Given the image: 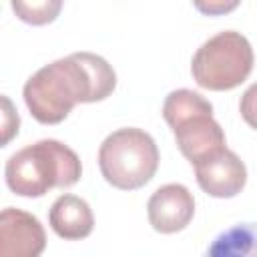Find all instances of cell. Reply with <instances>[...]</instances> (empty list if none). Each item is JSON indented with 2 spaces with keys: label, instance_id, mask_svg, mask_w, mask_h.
Here are the masks:
<instances>
[{
  "label": "cell",
  "instance_id": "6da1fadb",
  "mask_svg": "<svg viewBox=\"0 0 257 257\" xmlns=\"http://www.w3.org/2000/svg\"><path fill=\"white\" fill-rule=\"evenodd\" d=\"M114 68L94 52H72L38 68L24 84L30 114L42 124L62 122L78 102H96L112 94Z\"/></svg>",
  "mask_w": 257,
  "mask_h": 257
},
{
  "label": "cell",
  "instance_id": "7a4b0ae2",
  "mask_svg": "<svg viewBox=\"0 0 257 257\" xmlns=\"http://www.w3.org/2000/svg\"><path fill=\"white\" fill-rule=\"evenodd\" d=\"M80 175L78 155L56 139H42L16 151L4 167L8 189L20 197H42L54 187H72Z\"/></svg>",
  "mask_w": 257,
  "mask_h": 257
},
{
  "label": "cell",
  "instance_id": "3957f363",
  "mask_svg": "<svg viewBox=\"0 0 257 257\" xmlns=\"http://www.w3.org/2000/svg\"><path fill=\"white\" fill-rule=\"evenodd\" d=\"M163 116L173 128L179 151L193 167L227 149L225 133L213 118V106L199 92L171 90L163 102Z\"/></svg>",
  "mask_w": 257,
  "mask_h": 257
},
{
  "label": "cell",
  "instance_id": "277c9868",
  "mask_svg": "<svg viewBox=\"0 0 257 257\" xmlns=\"http://www.w3.org/2000/svg\"><path fill=\"white\" fill-rule=\"evenodd\" d=\"M98 167L108 185L120 191H135L147 185L159 167L155 139L137 126L110 133L98 147Z\"/></svg>",
  "mask_w": 257,
  "mask_h": 257
},
{
  "label": "cell",
  "instance_id": "5b68a950",
  "mask_svg": "<svg viewBox=\"0 0 257 257\" xmlns=\"http://www.w3.org/2000/svg\"><path fill=\"white\" fill-rule=\"evenodd\" d=\"M253 48L237 30H223L205 40L191 60L195 82L207 90H231L253 70Z\"/></svg>",
  "mask_w": 257,
  "mask_h": 257
},
{
  "label": "cell",
  "instance_id": "8992f818",
  "mask_svg": "<svg viewBox=\"0 0 257 257\" xmlns=\"http://www.w3.org/2000/svg\"><path fill=\"white\" fill-rule=\"evenodd\" d=\"M46 247L42 223L28 211L6 207L0 213V257H40Z\"/></svg>",
  "mask_w": 257,
  "mask_h": 257
},
{
  "label": "cell",
  "instance_id": "52a82bcc",
  "mask_svg": "<svg viewBox=\"0 0 257 257\" xmlns=\"http://www.w3.org/2000/svg\"><path fill=\"white\" fill-rule=\"evenodd\" d=\"M149 223L159 233L183 231L195 215L193 193L181 183H169L159 187L147 203Z\"/></svg>",
  "mask_w": 257,
  "mask_h": 257
},
{
  "label": "cell",
  "instance_id": "ba28073f",
  "mask_svg": "<svg viewBox=\"0 0 257 257\" xmlns=\"http://www.w3.org/2000/svg\"><path fill=\"white\" fill-rule=\"evenodd\" d=\"M199 187L217 199H231L239 195L247 183V167L237 153L225 149L219 155L195 167Z\"/></svg>",
  "mask_w": 257,
  "mask_h": 257
},
{
  "label": "cell",
  "instance_id": "9c48e42d",
  "mask_svg": "<svg viewBox=\"0 0 257 257\" xmlns=\"http://www.w3.org/2000/svg\"><path fill=\"white\" fill-rule=\"evenodd\" d=\"M48 223L58 237L66 241H76L92 233L94 217L84 199L64 193L52 203L48 211Z\"/></svg>",
  "mask_w": 257,
  "mask_h": 257
},
{
  "label": "cell",
  "instance_id": "30bf717a",
  "mask_svg": "<svg viewBox=\"0 0 257 257\" xmlns=\"http://www.w3.org/2000/svg\"><path fill=\"white\" fill-rule=\"evenodd\" d=\"M203 257H257V223H237L221 231Z\"/></svg>",
  "mask_w": 257,
  "mask_h": 257
},
{
  "label": "cell",
  "instance_id": "8fae6325",
  "mask_svg": "<svg viewBox=\"0 0 257 257\" xmlns=\"http://www.w3.org/2000/svg\"><path fill=\"white\" fill-rule=\"evenodd\" d=\"M62 8L60 0H40V2H20L14 0L12 2V10L16 12V16L28 24H48L52 22L58 12Z\"/></svg>",
  "mask_w": 257,
  "mask_h": 257
},
{
  "label": "cell",
  "instance_id": "7c38bea8",
  "mask_svg": "<svg viewBox=\"0 0 257 257\" xmlns=\"http://www.w3.org/2000/svg\"><path fill=\"white\" fill-rule=\"evenodd\" d=\"M18 112L14 110L8 96H2V145H8V141L18 133Z\"/></svg>",
  "mask_w": 257,
  "mask_h": 257
},
{
  "label": "cell",
  "instance_id": "4fadbf2b",
  "mask_svg": "<svg viewBox=\"0 0 257 257\" xmlns=\"http://www.w3.org/2000/svg\"><path fill=\"white\" fill-rule=\"evenodd\" d=\"M239 110H241V116L243 120L257 131V82H253L241 96V102H239Z\"/></svg>",
  "mask_w": 257,
  "mask_h": 257
},
{
  "label": "cell",
  "instance_id": "5bb4252c",
  "mask_svg": "<svg viewBox=\"0 0 257 257\" xmlns=\"http://www.w3.org/2000/svg\"><path fill=\"white\" fill-rule=\"evenodd\" d=\"M235 6H237V2H229V4H223V2H221V4H211V2H209V4H201V2H199V4H197L199 10L209 12V14H213V12H227V10L235 8Z\"/></svg>",
  "mask_w": 257,
  "mask_h": 257
}]
</instances>
